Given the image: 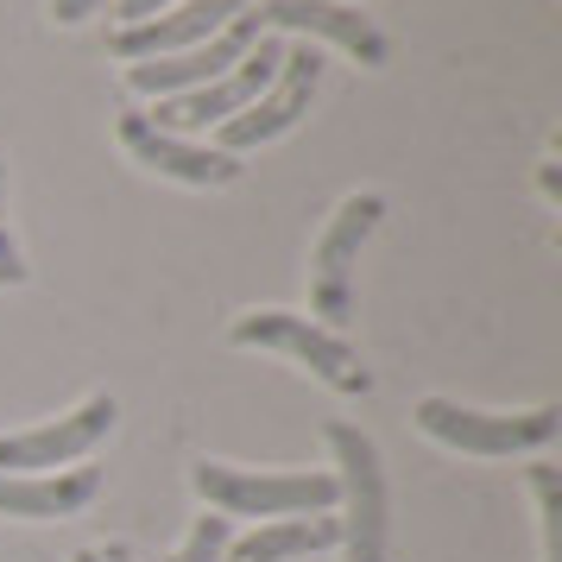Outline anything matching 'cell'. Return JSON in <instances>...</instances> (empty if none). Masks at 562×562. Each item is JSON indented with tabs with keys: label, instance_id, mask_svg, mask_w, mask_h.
<instances>
[{
	"label": "cell",
	"instance_id": "cell-1",
	"mask_svg": "<svg viewBox=\"0 0 562 562\" xmlns=\"http://www.w3.org/2000/svg\"><path fill=\"white\" fill-rule=\"evenodd\" d=\"M190 486L222 518H310L335 512V474L323 468H234V461H196Z\"/></svg>",
	"mask_w": 562,
	"mask_h": 562
},
{
	"label": "cell",
	"instance_id": "cell-2",
	"mask_svg": "<svg viewBox=\"0 0 562 562\" xmlns=\"http://www.w3.org/2000/svg\"><path fill=\"white\" fill-rule=\"evenodd\" d=\"M329 456H335V506H341V550L348 562H385L392 543V499H385V461L380 442L348 424L329 417Z\"/></svg>",
	"mask_w": 562,
	"mask_h": 562
},
{
	"label": "cell",
	"instance_id": "cell-3",
	"mask_svg": "<svg viewBox=\"0 0 562 562\" xmlns=\"http://www.w3.org/2000/svg\"><path fill=\"white\" fill-rule=\"evenodd\" d=\"M411 424L442 442V449H456V456H525V449H550L562 430V411L557 405H537V411H474L461 405V398H417L411 411Z\"/></svg>",
	"mask_w": 562,
	"mask_h": 562
},
{
	"label": "cell",
	"instance_id": "cell-4",
	"mask_svg": "<svg viewBox=\"0 0 562 562\" xmlns=\"http://www.w3.org/2000/svg\"><path fill=\"white\" fill-rule=\"evenodd\" d=\"M228 341L234 348H259V355H291L297 367H310L323 385L348 392V398L373 392V373L360 367L355 341L323 329L316 316H297V310H247V316H234Z\"/></svg>",
	"mask_w": 562,
	"mask_h": 562
},
{
	"label": "cell",
	"instance_id": "cell-5",
	"mask_svg": "<svg viewBox=\"0 0 562 562\" xmlns=\"http://www.w3.org/2000/svg\"><path fill=\"white\" fill-rule=\"evenodd\" d=\"M380 222H385V196L380 190H355V196L335 203L329 228L316 234V247H310V310H316L323 329L348 335V323H355V266L367 234Z\"/></svg>",
	"mask_w": 562,
	"mask_h": 562
},
{
	"label": "cell",
	"instance_id": "cell-6",
	"mask_svg": "<svg viewBox=\"0 0 562 562\" xmlns=\"http://www.w3.org/2000/svg\"><path fill=\"white\" fill-rule=\"evenodd\" d=\"M316 82H323V52H316V45H284L279 77L259 89V102H247L240 114H228V121L215 127V153L240 158V153H259V146L284 139V133L310 114Z\"/></svg>",
	"mask_w": 562,
	"mask_h": 562
},
{
	"label": "cell",
	"instance_id": "cell-7",
	"mask_svg": "<svg viewBox=\"0 0 562 562\" xmlns=\"http://www.w3.org/2000/svg\"><path fill=\"white\" fill-rule=\"evenodd\" d=\"M279 57H284V38H279V32H266V38L234 64L228 77L203 82V89H183V95H165V102L146 108V114H153V127H165V133H209V127H222L228 114H240L247 102H259V89L279 77Z\"/></svg>",
	"mask_w": 562,
	"mask_h": 562
},
{
	"label": "cell",
	"instance_id": "cell-8",
	"mask_svg": "<svg viewBox=\"0 0 562 562\" xmlns=\"http://www.w3.org/2000/svg\"><path fill=\"white\" fill-rule=\"evenodd\" d=\"M114 417L121 405L95 392V398H82L70 417H52V424H32V430H7L0 436V474H57V468H70V461L95 456L114 430Z\"/></svg>",
	"mask_w": 562,
	"mask_h": 562
},
{
	"label": "cell",
	"instance_id": "cell-9",
	"mask_svg": "<svg viewBox=\"0 0 562 562\" xmlns=\"http://www.w3.org/2000/svg\"><path fill=\"white\" fill-rule=\"evenodd\" d=\"M114 139L127 146L133 165H146V171H158V178H171V183H190V190H228V183L240 178V158L215 153V146H196V139H183V133L153 127L146 108H127V114L114 121Z\"/></svg>",
	"mask_w": 562,
	"mask_h": 562
},
{
	"label": "cell",
	"instance_id": "cell-10",
	"mask_svg": "<svg viewBox=\"0 0 562 562\" xmlns=\"http://www.w3.org/2000/svg\"><path fill=\"white\" fill-rule=\"evenodd\" d=\"M259 38H266V26H259V13L247 7V13H234L228 26L209 38V45H196V52L153 57V64H127V89H133V95H153V102L183 95V89H203V82L228 77V70L254 52Z\"/></svg>",
	"mask_w": 562,
	"mask_h": 562
},
{
	"label": "cell",
	"instance_id": "cell-11",
	"mask_svg": "<svg viewBox=\"0 0 562 562\" xmlns=\"http://www.w3.org/2000/svg\"><path fill=\"white\" fill-rule=\"evenodd\" d=\"M259 26L266 32H304V38H329L335 52H348L360 64V70H385V57H392V45H385V32L367 20V13H355L348 0H254Z\"/></svg>",
	"mask_w": 562,
	"mask_h": 562
},
{
	"label": "cell",
	"instance_id": "cell-12",
	"mask_svg": "<svg viewBox=\"0 0 562 562\" xmlns=\"http://www.w3.org/2000/svg\"><path fill=\"white\" fill-rule=\"evenodd\" d=\"M247 7H254V0H178V7H165V13L139 20V26H114L108 52L121 57V64H153V57L196 52V45H209V38L228 26L234 13H247Z\"/></svg>",
	"mask_w": 562,
	"mask_h": 562
},
{
	"label": "cell",
	"instance_id": "cell-13",
	"mask_svg": "<svg viewBox=\"0 0 562 562\" xmlns=\"http://www.w3.org/2000/svg\"><path fill=\"white\" fill-rule=\"evenodd\" d=\"M102 493V468H57V474H0V518H77Z\"/></svg>",
	"mask_w": 562,
	"mask_h": 562
},
{
	"label": "cell",
	"instance_id": "cell-14",
	"mask_svg": "<svg viewBox=\"0 0 562 562\" xmlns=\"http://www.w3.org/2000/svg\"><path fill=\"white\" fill-rule=\"evenodd\" d=\"M341 543V518L335 512H310V518H266L259 531L228 537L222 562H291V557H316Z\"/></svg>",
	"mask_w": 562,
	"mask_h": 562
},
{
	"label": "cell",
	"instance_id": "cell-15",
	"mask_svg": "<svg viewBox=\"0 0 562 562\" xmlns=\"http://www.w3.org/2000/svg\"><path fill=\"white\" fill-rule=\"evenodd\" d=\"M531 493H537L543 562H562V474H557V461H531Z\"/></svg>",
	"mask_w": 562,
	"mask_h": 562
},
{
	"label": "cell",
	"instance_id": "cell-16",
	"mask_svg": "<svg viewBox=\"0 0 562 562\" xmlns=\"http://www.w3.org/2000/svg\"><path fill=\"white\" fill-rule=\"evenodd\" d=\"M222 550H228V518H222V512H203V518L190 525V537H183L165 562H222Z\"/></svg>",
	"mask_w": 562,
	"mask_h": 562
},
{
	"label": "cell",
	"instance_id": "cell-17",
	"mask_svg": "<svg viewBox=\"0 0 562 562\" xmlns=\"http://www.w3.org/2000/svg\"><path fill=\"white\" fill-rule=\"evenodd\" d=\"M13 284H26V254L7 228V158H0V291H13Z\"/></svg>",
	"mask_w": 562,
	"mask_h": 562
},
{
	"label": "cell",
	"instance_id": "cell-18",
	"mask_svg": "<svg viewBox=\"0 0 562 562\" xmlns=\"http://www.w3.org/2000/svg\"><path fill=\"white\" fill-rule=\"evenodd\" d=\"M108 0H52V20L57 26H82L89 13H102Z\"/></svg>",
	"mask_w": 562,
	"mask_h": 562
},
{
	"label": "cell",
	"instance_id": "cell-19",
	"mask_svg": "<svg viewBox=\"0 0 562 562\" xmlns=\"http://www.w3.org/2000/svg\"><path fill=\"white\" fill-rule=\"evenodd\" d=\"M165 7H178V0H121L114 13H121V26H139V20H153V13H165Z\"/></svg>",
	"mask_w": 562,
	"mask_h": 562
},
{
	"label": "cell",
	"instance_id": "cell-20",
	"mask_svg": "<svg viewBox=\"0 0 562 562\" xmlns=\"http://www.w3.org/2000/svg\"><path fill=\"white\" fill-rule=\"evenodd\" d=\"M537 190H543L550 203H562V171H557V146H550V158L537 165Z\"/></svg>",
	"mask_w": 562,
	"mask_h": 562
},
{
	"label": "cell",
	"instance_id": "cell-21",
	"mask_svg": "<svg viewBox=\"0 0 562 562\" xmlns=\"http://www.w3.org/2000/svg\"><path fill=\"white\" fill-rule=\"evenodd\" d=\"M70 562H108V550H77Z\"/></svg>",
	"mask_w": 562,
	"mask_h": 562
}]
</instances>
